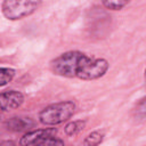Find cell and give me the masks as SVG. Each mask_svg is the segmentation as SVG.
<instances>
[{
    "instance_id": "6da1fadb",
    "label": "cell",
    "mask_w": 146,
    "mask_h": 146,
    "mask_svg": "<svg viewBox=\"0 0 146 146\" xmlns=\"http://www.w3.org/2000/svg\"><path fill=\"white\" fill-rule=\"evenodd\" d=\"M87 55L80 51H67L55 58L51 64V71L60 76L65 78H76V73L81 67Z\"/></svg>"
},
{
    "instance_id": "7a4b0ae2",
    "label": "cell",
    "mask_w": 146,
    "mask_h": 146,
    "mask_svg": "<svg viewBox=\"0 0 146 146\" xmlns=\"http://www.w3.org/2000/svg\"><path fill=\"white\" fill-rule=\"evenodd\" d=\"M74 110H75V105L71 100L51 104V105L44 107L40 112L39 119L42 124L56 125V124L67 121L73 115Z\"/></svg>"
},
{
    "instance_id": "3957f363",
    "label": "cell",
    "mask_w": 146,
    "mask_h": 146,
    "mask_svg": "<svg viewBox=\"0 0 146 146\" xmlns=\"http://www.w3.org/2000/svg\"><path fill=\"white\" fill-rule=\"evenodd\" d=\"M40 3L41 0H5L1 9L6 18L17 21L34 13Z\"/></svg>"
},
{
    "instance_id": "277c9868",
    "label": "cell",
    "mask_w": 146,
    "mask_h": 146,
    "mask_svg": "<svg viewBox=\"0 0 146 146\" xmlns=\"http://www.w3.org/2000/svg\"><path fill=\"white\" fill-rule=\"evenodd\" d=\"M57 130L54 128L36 129L26 132L19 140L21 145H63L64 141L56 137Z\"/></svg>"
},
{
    "instance_id": "5b68a950",
    "label": "cell",
    "mask_w": 146,
    "mask_h": 146,
    "mask_svg": "<svg viewBox=\"0 0 146 146\" xmlns=\"http://www.w3.org/2000/svg\"><path fill=\"white\" fill-rule=\"evenodd\" d=\"M108 66V62L104 58H90L87 56L76 73V78L82 80L98 79L106 73Z\"/></svg>"
},
{
    "instance_id": "8992f818",
    "label": "cell",
    "mask_w": 146,
    "mask_h": 146,
    "mask_svg": "<svg viewBox=\"0 0 146 146\" xmlns=\"http://www.w3.org/2000/svg\"><path fill=\"white\" fill-rule=\"evenodd\" d=\"M24 102V96L22 92L16 90H8L0 94V110L10 111L18 108Z\"/></svg>"
},
{
    "instance_id": "52a82bcc",
    "label": "cell",
    "mask_w": 146,
    "mask_h": 146,
    "mask_svg": "<svg viewBox=\"0 0 146 146\" xmlns=\"http://www.w3.org/2000/svg\"><path fill=\"white\" fill-rule=\"evenodd\" d=\"M6 127L11 131H23L33 127V122L29 117H11L6 122Z\"/></svg>"
},
{
    "instance_id": "ba28073f",
    "label": "cell",
    "mask_w": 146,
    "mask_h": 146,
    "mask_svg": "<svg viewBox=\"0 0 146 146\" xmlns=\"http://www.w3.org/2000/svg\"><path fill=\"white\" fill-rule=\"evenodd\" d=\"M84 125H86V121H82V120H76V121L70 122L65 125V132L68 136H75L80 131L83 130Z\"/></svg>"
},
{
    "instance_id": "9c48e42d",
    "label": "cell",
    "mask_w": 146,
    "mask_h": 146,
    "mask_svg": "<svg viewBox=\"0 0 146 146\" xmlns=\"http://www.w3.org/2000/svg\"><path fill=\"white\" fill-rule=\"evenodd\" d=\"M15 75V71L9 67H0V87L8 84Z\"/></svg>"
},
{
    "instance_id": "30bf717a",
    "label": "cell",
    "mask_w": 146,
    "mask_h": 146,
    "mask_svg": "<svg viewBox=\"0 0 146 146\" xmlns=\"http://www.w3.org/2000/svg\"><path fill=\"white\" fill-rule=\"evenodd\" d=\"M131 0H102L103 5L111 10H120L127 6Z\"/></svg>"
},
{
    "instance_id": "8fae6325",
    "label": "cell",
    "mask_w": 146,
    "mask_h": 146,
    "mask_svg": "<svg viewBox=\"0 0 146 146\" xmlns=\"http://www.w3.org/2000/svg\"><path fill=\"white\" fill-rule=\"evenodd\" d=\"M103 137H104V133L100 132V131H94L91 133H89L86 139L83 140V145H98L100 144V141L103 140Z\"/></svg>"
}]
</instances>
